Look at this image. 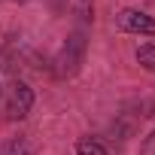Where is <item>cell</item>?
I'll return each instance as SVG.
<instances>
[{
  "label": "cell",
  "instance_id": "6",
  "mask_svg": "<svg viewBox=\"0 0 155 155\" xmlns=\"http://www.w3.org/2000/svg\"><path fill=\"white\" fill-rule=\"evenodd\" d=\"M0 155H31V146H28L25 137H12L0 146Z\"/></svg>",
  "mask_w": 155,
  "mask_h": 155
},
{
  "label": "cell",
  "instance_id": "2",
  "mask_svg": "<svg viewBox=\"0 0 155 155\" xmlns=\"http://www.w3.org/2000/svg\"><path fill=\"white\" fill-rule=\"evenodd\" d=\"M116 28L122 34H134V37H155V15L134 9V6H125L116 12Z\"/></svg>",
  "mask_w": 155,
  "mask_h": 155
},
{
  "label": "cell",
  "instance_id": "7",
  "mask_svg": "<svg viewBox=\"0 0 155 155\" xmlns=\"http://www.w3.org/2000/svg\"><path fill=\"white\" fill-rule=\"evenodd\" d=\"M140 155H155V131L140 143Z\"/></svg>",
  "mask_w": 155,
  "mask_h": 155
},
{
  "label": "cell",
  "instance_id": "3",
  "mask_svg": "<svg viewBox=\"0 0 155 155\" xmlns=\"http://www.w3.org/2000/svg\"><path fill=\"white\" fill-rule=\"evenodd\" d=\"M31 110H34V88L28 82L15 79L6 94V122H21V119H28Z\"/></svg>",
  "mask_w": 155,
  "mask_h": 155
},
{
  "label": "cell",
  "instance_id": "5",
  "mask_svg": "<svg viewBox=\"0 0 155 155\" xmlns=\"http://www.w3.org/2000/svg\"><path fill=\"white\" fill-rule=\"evenodd\" d=\"M137 64L143 67V70H149V73H155V43H143L137 52Z\"/></svg>",
  "mask_w": 155,
  "mask_h": 155
},
{
  "label": "cell",
  "instance_id": "4",
  "mask_svg": "<svg viewBox=\"0 0 155 155\" xmlns=\"http://www.w3.org/2000/svg\"><path fill=\"white\" fill-rule=\"evenodd\" d=\"M76 155H110L107 146L94 137H79L76 140Z\"/></svg>",
  "mask_w": 155,
  "mask_h": 155
},
{
  "label": "cell",
  "instance_id": "1",
  "mask_svg": "<svg viewBox=\"0 0 155 155\" xmlns=\"http://www.w3.org/2000/svg\"><path fill=\"white\" fill-rule=\"evenodd\" d=\"M85 46L88 43H85V34L82 31H73L61 43V49H58V55L52 61V73L58 76V79H70V76L79 73V67L85 61Z\"/></svg>",
  "mask_w": 155,
  "mask_h": 155
}]
</instances>
